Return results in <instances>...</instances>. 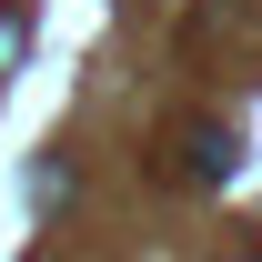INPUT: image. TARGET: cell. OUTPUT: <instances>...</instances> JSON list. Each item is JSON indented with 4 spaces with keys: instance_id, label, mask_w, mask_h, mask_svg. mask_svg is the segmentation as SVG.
Listing matches in <instances>:
<instances>
[{
    "instance_id": "obj_1",
    "label": "cell",
    "mask_w": 262,
    "mask_h": 262,
    "mask_svg": "<svg viewBox=\"0 0 262 262\" xmlns=\"http://www.w3.org/2000/svg\"><path fill=\"white\" fill-rule=\"evenodd\" d=\"M20 51H31V10H20V0H10V10H0V81H10V71H20Z\"/></svg>"
},
{
    "instance_id": "obj_2",
    "label": "cell",
    "mask_w": 262,
    "mask_h": 262,
    "mask_svg": "<svg viewBox=\"0 0 262 262\" xmlns=\"http://www.w3.org/2000/svg\"><path fill=\"white\" fill-rule=\"evenodd\" d=\"M192 171L222 182V171H232V131H192Z\"/></svg>"
}]
</instances>
